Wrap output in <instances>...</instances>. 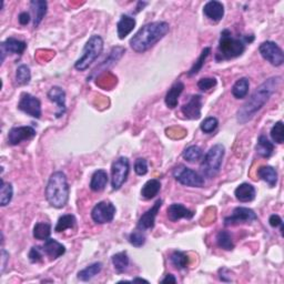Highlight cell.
Masks as SVG:
<instances>
[{"instance_id":"1","label":"cell","mask_w":284,"mask_h":284,"mask_svg":"<svg viewBox=\"0 0 284 284\" xmlns=\"http://www.w3.org/2000/svg\"><path fill=\"white\" fill-rule=\"evenodd\" d=\"M281 77H272L268 80H265L263 83L254 90V92L250 97L249 100L242 106L241 109H239L236 113V120L239 123L244 124L257 115L266 102L269 101L271 96L273 94L276 89L281 84Z\"/></svg>"},{"instance_id":"2","label":"cell","mask_w":284,"mask_h":284,"mask_svg":"<svg viewBox=\"0 0 284 284\" xmlns=\"http://www.w3.org/2000/svg\"><path fill=\"white\" fill-rule=\"evenodd\" d=\"M169 24L166 21H156L141 27L139 31L130 39V46L135 53L144 54L155 46L169 32Z\"/></svg>"},{"instance_id":"3","label":"cell","mask_w":284,"mask_h":284,"mask_svg":"<svg viewBox=\"0 0 284 284\" xmlns=\"http://www.w3.org/2000/svg\"><path fill=\"white\" fill-rule=\"evenodd\" d=\"M46 198L51 207L64 208L69 199V184L64 172L57 171L50 175L46 186Z\"/></svg>"},{"instance_id":"4","label":"cell","mask_w":284,"mask_h":284,"mask_svg":"<svg viewBox=\"0 0 284 284\" xmlns=\"http://www.w3.org/2000/svg\"><path fill=\"white\" fill-rule=\"evenodd\" d=\"M244 50H246V40L232 37L231 32L228 29L221 32L217 60L221 61L236 58L244 53Z\"/></svg>"},{"instance_id":"5","label":"cell","mask_w":284,"mask_h":284,"mask_svg":"<svg viewBox=\"0 0 284 284\" xmlns=\"http://www.w3.org/2000/svg\"><path fill=\"white\" fill-rule=\"evenodd\" d=\"M102 50H104V40H102V38L98 35H93L90 37L86 46L83 48L82 56L76 61V69L78 71L87 70L96 61V59L101 55Z\"/></svg>"},{"instance_id":"6","label":"cell","mask_w":284,"mask_h":284,"mask_svg":"<svg viewBox=\"0 0 284 284\" xmlns=\"http://www.w3.org/2000/svg\"><path fill=\"white\" fill-rule=\"evenodd\" d=\"M224 158V147L218 144L210 148L201 163V171L203 177L213 179L220 171Z\"/></svg>"},{"instance_id":"7","label":"cell","mask_w":284,"mask_h":284,"mask_svg":"<svg viewBox=\"0 0 284 284\" xmlns=\"http://www.w3.org/2000/svg\"><path fill=\"white\" fill-rule=\"evenodd\" d=\"M173 177L179 183L191 188H202L204 185V179L195 170L184 166H178L173 170Z\"/></svg>"},{"instance_id":"8","label":"cell","mask_w":284,"mask_h":284,"mask_svg":"<svg viewBox=\"0 0 284 284\" xmlns=\"http://www.w3.org/2000/svg\"><path fill=\"white\" fill-rule=\"evenodd\" d=\"M130 171V162L126 157L119 158L111 166V185L113 190H119L126 182Z\"/></svg>"},{"instance_id":"9","label":"cell","mask_w":284,"mask_h":284,"mask_svg":"<svg viewBox=\"0 0 284 284\" xmlns=\"http://www.w3.org/2000/svg\"><path fill=\"white\" fill-rule=\"evenodd\" d=\"M116 207L109 201L97 203L91 211V218L97 224L110 223L115 219Z\"/></svg>"},{"instance_id":"10","label":"cell","mask_w":284,"mask_h":284,"mask_svg":"<svg viewBox=\"0 0 284 284\" xmlns=\"http://www.w3.org/2000/svg\"><path fill=\"white\" fill-rule=\"evenodd\" d=\"M259 51L263 58L275 67L281 66L284 62V54L282 49L273 41H264L260 44Z\"/></svg>"},{"instance_id":"11","label":"cell","mask_w":284,"mask_h":284,"mask_svg":"<svg viewBox=\"0 0 284 284\" xmlns=\"http://www.w3.org/2000/svg\"><path fill=\"white\" fill-rule=\"evenodd\" d=\"M18 109L28 116L39 119L41 117V102L35 96L24 92L20 96Z\"/></svg>"},{"instance_id":"12","label":"cell","mask_w":284,"mask_h":284,"mask_svg":"<svg viewBox=\"0 0 284 284\" xmlns=\"http://www.w3.org/2000/svg\"><path fill=\"white\" fill-rule=\"evenodd\" d=\"M257 219V214H255L252 209H249L246 207H238L233 210V212H232L230 217H226L224 219V225L229 226L243 223H251Z\"/></svg>"},{"instance_id":"13","label":"cell","mask_w":284,"mask_h":284,"mask_svg":"<svg viewBox=\"0 0 284 284\" xmlns=\"http://www.w3.org/2000/svg\"><path fill=\"white\" fill-rule=\"evenodd\" d=\"M36 137V130L32 127H14L8 133V142L11 146H18L22 141Z\"/></svg>"},{"instance_id":"14","label":"cell","mask_w":284,"mask_h":284,"mask_svg":"<svg viewBox=\"0 0 284 284\" xmlns=\"http://www.w3.org/2000/svg\"><path fill=\"white\" fill-rule=\"evenodd\" d=\"M202 109V97L200 94L192 96L188 104H185L181 108L183 116L190 120H198L201 117Z\"/></svg>"},{"instance_id":"15","label":"cell","mask_w":284,"mask_h":284,"mask_svg":"<svg viewBox=\"0 0 284 284\" xmlns=\"http://www.w3.org/2000/svg\"><path fill=\"white\" fill-rule=\"evenodd\" d=\"M161 206H162V200H158L155 204H153V207L151 209H149L147 212L141 215V218L139 219V222H138L139 230L141 231L150 230L155 226L156 218L158 215L159 210L161 209Z\"/></svg>"},{"instance_id":"16","label":"cell","mask_w":284,"mask_h":284,"mask_svg":"<svg viewBox=\"0 0 284 284\" xmlns=\"http://www.w3.org/2000/svg\"><path fill=\"white\" fill-rule=\"evenodd\" d=\"M48 98L57 105L58 110L56 112V118H61L66 113V92L60 87H53L48 91Z\"/></svg>"},{"instance_id":"17","label":"cell","mask_w":284,"mask_h":284,"mask_svg":"<svg viewBox=\"0 0 284 284\" xmlns=\"http://www.w3.org/2000/svg\"><path fill=\"white\" fill-rule=\"evenodd\" d=\"M27 48L25 41L18 40L15 38H8L2 43V61L5 60V55H22Z\"/></svg>"},{"instance_id":"18","label":"cell","mask_w":284,"mask_h":284,"mask_svg":"<svg viewBox=\"0 0 284 284\" xmlns=\"http://www.w3.org/2000/svg\"><path fill=\"white\" fill-rule=\"evenodd\" d=\"M203 14L208 19L214 22H219L224 17V6L222 5V3L212 0V2H209L204 5Z\"/></svg>"},{"instance_id":"19","label":"cell","mask_w":284,"mask_h":284,"mask_svg":"<svg viewBox=\"0 0 284 284\" xmlns=\"http://www.w3.org/2000/svg\"><path fill=\"white\" fill-rule=\"evenodd\" d=\"M168 218L170 221H172V222H175V221H178L180 219H192L195 217V213L191 210L186 209L182 204H179V203H173L171 204L168 208Z\"/></svg>"},{"instance_id":"20","label":"cell","mask_w":284,"mask_h":284,"mask_svg":"<svg viewBox=\"0 0 284 284\" xmlns=\"http://www.w3.org/2000/svg\"><path fill=\"white\" fill-rule=\"evenodd\" d=\"M42 251L51 260H56L66 253V247L54 239H47L42 246Z\"/></svg>"},{"instance_id":"21","label":"cell","mask_w":284,"mask_h":284,"mask_svg":"<svg viewBox=\"0 0 284 284\" xmlns=\"http://www.w3.org/2000/svg\"><path fill=\"white\" fill-rule=\"evenodd\" d=\"M30 6L33 13V27L37 28L40 25V22L47 14L48 5L46 2H43V0H32Z\"/></svg>"},{"instance_id":"22","label":"cell","mask_w":284,"mask_h":284,"mask_svg":"<svg viewBox=\"0 0 284 284\" xmlns=\"http://www.w3.org/2000/svg\"><path fill=\"white\" fill-rule=\"evenodd\" d=\"M135 27V19L132 17L123 15L121 16V19L118 21L117 24V31L118 36L120 39L126 38L130 32L133 30V28Z\"/></svg>"},{"instance_id":"23","label":"cell","mask_w":284,"mask_h":284,"mask_svg":"<svg viewBox=\"0 0 284 284\" xmlns=\"http://www.w3.org/2000/svg\"><path fill=\"white\" fill-rule=\"evenodd\" d=\"M234 196L240 202H251L255 198V189L252 184L242 183L235 189Z\"/></svg>"},{"instance_id":"24","label":"cell","mask_w":284,"mask_h":284,"mask_svg":"<svg viewBox=\"0 0 284 284\" xmlns=\"http://www.w3.org/2000/svg\"><path fill=\"white\" fill-rule=\"evenodd\" d=\"M183 89H184V84L181 81H178L175 82L171 87V89L167 92L166 105L170 108V109H174V108L178 106L179 97L181 96V93H182Z\"/></svg>"},{"instance_id":"25","label":"cell","mask_w":284,"mask_h":284,"mask_svg":"<svg viewBox=\"0 0 284 284\" xmlns=\"http://www.w3.org/2000/svg\"><path fill=\"white\" fill-rule=\"evenodd\" d=\"M108 173L105 170H97V171L92 174L91 181H90V189L94 192H100L104 190L107 184H108Z\"/></svg>"},{"instance_id":"26","label":"cell","mask_w":284,"mask_h":284,"mask_svg":"<svg viewBox=\"0 0 284 284\" xmlns=\"http://www.w3.org/2000/svg\"><path fill=\"white\" fill-rule=\"evenodd\" d=\"M124 51H126V49L122 48V47H116V48H113L111 50V53L110 55L108 56V58H106V60L102 62V64L99 66V67H97L94 71H93V75H96V73H98L100 72V70L102 69L104 71H106V68L108 69V68L111 67L112 65H115L116 62L121 58L122 55L124 54Z\"/></svg>"},{"instance_id":"27","label":"cell","mask_w":284,"mask_h":284,"mask_svg":"<svg viewBox=\"0 0 284 284\" xmlns=\"http://www.w3.org/2000/svg\"><path fill=\"white\" fill-rule=\"evenodd\" d=\"M258 177L265 181L270 185V188H273L277 183V172L276 170L271 166H262L258 169Z\"/></svg>"},{"instance_id":"28","label":"cell","mask_w":284,"mask_h":284,"mask_svg":"<svg viewBox=\"0 0 284 284\" xmlns=\"http://www.w3.org/2000/svg\"><path fill=\"white\" fill-rule=\"evenodd\" d=\"M161 189V183L158 179H151L147 181L145 185L141 189V196L145 198L146 200H151V199L158 196V193L160 192Z\"/></svg>"},{"instance_id":"29","label":"cell","mask_w":284,"mask_h":284,"mask_svg":"<svg viewBox=\"0 0 284 284\" xmlns=\"http://www.w3.org/2000/svg\"><path fill=\"white\" fill-rule=\"evenodd\" d=\"M255 151H257L260 157L270 158L272 155H273L274 145L272 144L265 135H260L257 147H255Z\"/></svg>"},{"instance_id":"30","label":"cell","mask_w":284,"mask_h":284,"mask_svg":"<svg viewBox=\"0 0 284 284\" xmlns=\"http://www.w3.org/2000/svg\"><path fill=\"white\" fill-rule=\"evenodd\" d=\"M101 270H102V263L96 262L93 264H90L86 269H83L79 272L78 279L83 282L90 281L91 279H93L97 274H99Z\"/></svg>"},{"instance_id":"31","label":"cell","mask_w":284,"mask_h":284,"mask_svg":"<svg viewBox=\"0 0 284 284\" xmlns=\"http://www.w3.org/2000/svg\"><path fill=\"white\" fill-rule=\"evenodd\" d=\"M250 88V82L248 78H241L234 83V86L232 87V94L236 99H243L246 98Z\"/></svg>"},{"instance_id":"32","label":"cell","mask_w":284,"mask_h":284,"mask_svg":"<svg viewBox=\"0 0 284 284\" xmlns=\"http://www.w3.org/2000/svg\"><path fill=\"white\" fill-rule=\"evenodd\" d=\"M112 264L118 273H122L129 266V257L127 252H119L112 257Z\"/></svg>"},{"instance_id":"33","label":"cell","mask_w":284,"mask_h":284,"mask_svg":"<svg viewBox=\"0 0 284 284\" xmlns=\"http://www.w3.org/2000/svg\"><path fill=\"white\" fill-rule=\"evenodd\" d=\"M75 224H76V218L73 217L72 214H65L59 218L55 228V231L57 233H60V232H64L68 229H72L73 226H75Z\"/></svg>"},{"instance_id":"34","label":"cell","mask_w":284,"mask_h":284,"mask_svg":"<svg viewBox=\"0 0 284 284\" xmlns=\"http://www.w3.org/2000/svg\"><path fill=\"white\" fill-rule=\"evenodd\" d=\"M31 79V72L29 67L27 65H21L17 68L16 71V82L19 86H26L30 82Z\"/></svg>"},{"instance_id":"35","label":"cell","mask_w":284,"mask_h":284,"mask_svg":"<svg viewBox=\"0 0 284 284\" xmlns=\"http://www.w3.org/2000/svg\"><path fill=\"white\" fill-rule=\"evenodd\" d=\"M0 189H2V192H0V204H2V207H6L8 206L11 201V199H13L14 196L13 185H11V183L9 182H5V181L2 179V186H0Z\"/></svg>"},{"instance_id":"36","label":"cell","mask_w":284,"mask_h":284,"mask_svg":"<svg viewBox=\"0 0 284 284\" xmlns=\"http://www.w3.org/2000/svg\"><path fill=\"white\" fill-rule=\"evenodd\" d=\"M51 234V225L46 222H38L33 228V238L37 240H47Z\"/></svg>"},{"instance_id":"37","label":"cell","mask_w":284,"mask_h":284,"mask_svg":"<svg viewBox=\"0 0 284 284\" xmlns=\"http://www.w3.org/2000/svg\"><path fill=\"white\" fill-rule=\"evenodd\" d=\"M170 260H171L173 266H175L178 270H183L189 265V257L181 251H174L171 254Z\"/></svg>"},{"instance_id":"38","label":"cell","mask_w":284,"mask_h":284,"mask_svg":"<svg viewBox=\"0 0 284 284\" xmlns=\"http://www.w3.org/2000/svg\"><path fill=\"white\" fill-rule=\"evenodd\" d=\"M217 243L219 248L225 250V251H231L233 250L234 244L232 241V238L229 232L226 231H220L217 235Z\"/></svg>"},{"instance_id":"39","label":"cell","mask_w":284,"mask_h":284,"mask_svg":"<svg viewBox=\"0 0 284 284\" xmlns=\"http://www.w3.org/2000/svg\"><path fill=\"white\" fill-rule=\"evenodd\" d=\"M202 155H203V153H202V150H201L200 147L190 146L183 151L182 156L186 161L195 162V161L200 160V159L202 158Z\"/></svg>"},{"instance_id":"40","label":"cell","mask_w":284,"mask_h":284,"mask_svg":"<svg viewBox=\"0 0 284 284\" xmlns=\"http://www.w3.org/2000/svg\"><path fill=\"white\" fill-rule=\"evenodd\" d=\"M210 54H211V49H210L209 47H208V48H204V49L202 50V53H201L200 57H199L198 60L195 62V65L192 66L190 71L188 72V75H189V76L197 75V73L202 69V67H203V65H204V61H206V59L208 58V56H209Z\"/></svg>"},{"instance_id":"41","label":"cell","mask_w":284,"mask_h":284,"mask_svg":"<svg viewBox=\"0 0 284 284\" xmlns=\"http://www.w3.org/2000/svg\"><path fill=\"white\" fill-rule=\"evenodd\" d=\"M271 138L275 144L282 145L284 141V131H283V122L277 121L271 129Z\"/></svg>"},{"instance_id":"42","label":"cell","mask_w":284,"mask_h":284,"mask_svg":"<svg viewBox=\"0 0 284 284\" xmlns=\"http://www.w3.org/2000/svg\"><path fill=\"white\" fill-rule=\"evenodd\" d=\"M218 126H219L218 119L214 117H209L202 121L200 128L202 130V132L204 133H212L214 130L218 128Z\"/></svg>"},{"instance_id":"43","label":"cell","mask_w":284,"mask_h":284,"mask_svg":"<svg viewBox=\"0 0 284 284\" xmlns=\"http://www.w3.org/2000/svg\"><path fill=\"white\" fill-rule=\"evenodd\" d=\"M129 242L131 246L135 248H141L142 246H145L146 243V236L142 233V231H133L131 234L129 235Z\"/></svg>"},{"instance_id":"44","label":"cell","mask_w":284,"mask_h":284,"mask_svg":"<svg viewBox=\"0 0 284 284\" xmlns=\"http://www.w3.org/2000/svg\"><path fill=\"white\" fill-rule=\"evenodd\" d=\"M215 86H217V79L215 78H202L198 82V87L202 91H208V90L212 89Z\"/></svg>"},{"instance_id":"45","label":"cell","mask_w":284,"mask_h":284,"mask_svg":"<svg viewBox=\"0 0 284 284\" xmlns=\"http://www.w3.org/2000/svg\"><path fill=\"white\" fill-rule=\"evenodd\" d=\"M42 248L39 247H33L31 248V250L29 251V254H28V258H29V261L31 263H38L41 262L42 261Z\"/></svg>"},{"instance_id":"46","label":"cell","mask_w":284,"mask_h":284,"mask_svg":"<svg viewBox=\"0 0 284 284\" xmlns=\"http://www.w3.org/2000/svg\"><path fill=\"white\" fill-rule=\"evenodd\" d=\"M134 171L138 175H145L148 172V162L146 159L139 158L134 162Z\"/></svg>"},{"instance_id":"47","label":"cell","mask_w":284,"mask_h":284,"mask_svg":"<svg viewBox=\"0 0 284 284\" xmlns=\"http://www.w3.org/2000/svg\"><path fill=\"white\" fill-rule=\"evenodd\" d=\"M269 222H270V225L273 226V228H277V226H280L281 232H283V222H282V219L279 217V215H277V214L271 215L270 219H269Z\"/></svg>"},{"instance_id":"48","label":"cell","mask_w":284,"mask_h":284,"mask_svg":"<svg viewBox=\"0 0 284 284\" xmlns=\"http://www.w3.org/2000/svg\"><path fill=\"white\" fill-rule=\"evenodd\" d=\"M30 15L28 14V13H26V11H24V13H21L20 15H19V17H18V20H19V22H20V25H22V26H26V25H28L30 22Z\"/></svg>"},{"instance_id":"49","label":"cell","mask_w":284,"mask_h":284,"mask_svg":"<svg viewBox=\"0 0 284 284\" xmlns=\"http://www.w3.org/2000/svg\"><path fill=\"white\" fill-rule=\"evenodd\" d=\"M2 254H3V263H2V272L5 271V268L7 266V260L9 259V253H7V251L6 250L3 249V251H2Z\"/></svg>"},{"instance_id":"50","label":"cell","mask_w":284,"mask_h":284,"mask_svg":"<svg viewBox=\"0 0 284 284\" xmlns=\"http://www.w3.org/2000/svg\"><path fill=\"white\" fill-rule=\"evenodd\" d=\"M161 282H162V283H168V282H169V283H177V279H175L174 275L168 274Z\"/></svg>"},{"instance_id":"51","label":"cell","mask_w":284,"mask_h":284,"mask_svg":"<svg viewBox=\"0 0 284 284\" xmlns=\"http://www.w3.org/2000/svg\"><path fill=\"white\" fill-rule=\"evenodd\" d=\"M132 282H146V283H148V281H147V280L139 279V277H137V279H133V280H132Z\"/></svg>"}]
</instances>
